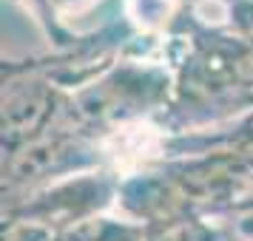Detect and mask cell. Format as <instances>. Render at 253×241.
Wrapping results in <instances>:
<instances>
[{
    "label": "cell",
    "instance_id": "1",
    "mask_svg": "<svg viewBox=\"0 0 253 241\" xmlns=\"http://www.w3.org/2000/svg\"><path fill=\"white\" fill-rule=\"evenodd\" d=\"M171 66L151 60H114L94 80L71 91V116L85 131H126L148 116H165L173 103Z\"/></svg>",
    "mask_w": 253,
    "mask_h": 241
},
{
    "label": "cell",
    "instance_id": "2",
    "mask_svg": "<svg viewBox=\"0 0 253 241\" xmlns=\"http://www.w3.org/2000/svg\"><path fill=\"white\" fill-rule=\"evenodd\" d=\"M71 114V91L57 80L48 63L3 60V159L46 137Z\"/></svg>",
    "mask_w": 253,
    "mask_h": 241
},
{
    "label": "cell",
    "instance_id": "3",
    "mask_svg": "<svg viewBox=\"0 0 253 241\" xmlns=\"http://www.w3.org/2000/svg\"><path fill=\"white\" fill-rule=\"evenodd\" d=\"M117 187H120V173L108 168L77 173L54 184H46L23 199L6 202L3 221L6 218L29 221V224L48 230L57 239L63 233L80 227L88 218L117 210Z\"/></svg>",
    "mask_w": 253,
    "mask_h": 241
},
{
    "label": "cell",
    "instance_id": "4",
    "mask_svg": "<svg viewBox=\"0 0 253 241\" xmlns=\"http://www.w3.org/2000/svg\"><path fill=\"white\" fill-rule=\"evenodd\" d=\"M211 150H228V153L253 156V108L248 114L225 122V125L202 128V131L176 134V137L162 139V153H168V156L211 153Z\"/></svg>",
    "mask_w": 253,
    "mask_h": 241
},
{
    "label": "cell",
    "instance_id": "5",
    "mask_svg": "<svg viewBox=\"0 0 253 241\" xmlns=\"http://www.w3.org/2000/svg\"><path fill=\"white\" fill-rule=\"evenodd\" d=\"M142 241H233L225 224L199 210H182L154 224H145Z\"/></svg>",
    "mask_w": 253,
    "mask_h": 241
},
{
    "label": "cell",
    "instance_id": "6",
    "mask_svg": "<svg viewBox=\"0 0 253 241\" xmlns=\"http://www.w3.org/2000/svg\"><path fill=\"white\" fill-rule=\"evenodd\" d=\"M185 9L205 23L253 40V0H188Z\"/></svg>",
    "mask_w": 253,
    "mask_h": 241
},
{
    "label": "cell",
    "instance_id": "7",
    "mask_svg": "<svg viewBox=\"0 0 253 241\" xmlns=\"http://www.w3.org/2000/svg\"><path fill=\"white\" fill-rule=\"evenodd\" d=\"M26 6L32 9L37 26L43 29V34L48 37V43H54L57 48H69L74 43V37L66 32V26L60 23V14L54 9V0H26Z\"/></svg>",
    "mask_w": 253,
    "mask_h": 241
},
{
    "label": "cell",
    "instance_id": "8",
    "mask_svg": "<svg viewBox=\"0 0 253 241\" xmlns=\"http://www.w3.org/2000/svg\"><path fill=\"white\" fill-rule=\"evenodd\" d=\"M233 241H253V239H248V236H245V239H233Z\"/></svg>",
    "mask_w": 253,
    "mask_h": 241
}]
</instances>
